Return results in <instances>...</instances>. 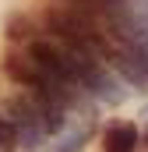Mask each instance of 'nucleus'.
Listing matches in <instances>:
<instances>
[{
  "instance_id": "20e7f679",
  "label": "nucleus",
  "mask_w": 148,
  "mask_h": 152,
  "mask_svg": "<svg viewBox=\"0 0 148 152\" xmlns=\"http://www.w3.org/2000/svg\"><path fill=\"white\" fill-rule=\"evenodd\" d=\"M14 149H18V127L7 117H0V152H14Z\"/></svg>"
},
{
  "instance_id": "7ed1b4c3",
  "label": "nucleus",
  "mask_w": 148,
  "mask_h": 152,
  "mask_svg": "<svg viewBox=\"0 0 148 152\" xmlns=\"http://www.w3.org/2000/svg\"><path fill=\"white\" fill-rule=\"evenodd\" d=\"M7 71H11V78H14V81H21V85H28V88L42 81L39 67L28 60V57H11V60H7Z\"/></svg>"
},
{
  "instance_id": "f03ea898",
  "label": "nucleus",
  "mask_w": 148,
  "mask_h": 152,
  "mask_svg": "<svg viewBox=\"0 0 148 152\" xmlns=\"http://www.w3.org/2000/svg\"><path fill=\"white\" fill-rule=\"evenodd\" d=\"M102 145H106V152H134L141 145V131L134 124H113V127H106Z\"/></svg>"
},
{
  "instance_id": "f257e3e1",
  "label": "nucleus",
  "mask_w": 148,
  "mask_h": 152,
  "mask_svg": "<svg viewBox=\"0 0 148 152\" xmlns=\"http://www.w3.org/2000/svg\"><path fill=\"white\" fill-rule=\"evenodd\" d=\"M81 88H88L92 96H99V99H106V103H120L123 99V88H120V81L106 71V67H95L92 75L81 81Z\"/></svg>"
}]
</instances>
